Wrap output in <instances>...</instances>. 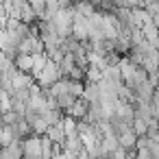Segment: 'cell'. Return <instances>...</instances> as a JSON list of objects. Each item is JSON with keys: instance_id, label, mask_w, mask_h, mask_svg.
Returning a JSON list of instances; mask_svg holds the SVG:
<instances>
[{"instance_id": "5b68a950", "label": "cell", "mask_w": 159, "mask_h": 159, "mask_svg": "<svg viewBox=\"0 0 159 159\" xmlns=\"http://www.w3.org/2000/svg\"><path fill=\"white\" fill-rule=\"evenodd\" d=\"M16 68L20 70V72H33V66H35V55H29V52H20L16 59Z\"/></svg>"}, {"instance_id": "3957f363", "label": "cell", "mask_w": 159, "mask_h": 159, "mask_svg": "<svg viewBox=\"0 0 159 159\" xmlns=\"http://www.w3.org/2000/svg\"><path fill=\"white\" fill-rule=\"evenodd\" d=\"M63 150H70V152H81V150H85V144H83V137H81V133L76 131V133H70L68 137H66V142H63Z\"/></svg>"}, {"instance_id": "ba28073f", "label": "cell", "mask_w": 159, "mask_h": 159, "mask_svg": "<svg viewBox=\"0 0 159 159\" xmlns=\"http://www.w3.org/2000/svg\"><path fill=\"white\" fill-rule=\"evenodd\" d=\"M83 98H85L87 102H98V100H100V85L94 83V81H87V83H85Z\"/></svg>"}, {"instance_id": "6da1fadb", "label": "cell", "mask_w": 159, "mask_h": 159, "mask_svg": "<svg viewBox=\"0 0 159 159\" xmlns=\"http://www.w3.org/2000/svg\"><path fill=\"white\" fill-rule=\"evenodd\" d=\"M61 79V72H59V63L55 61V59H48V63H46V68L39 72V74H35V81L42 85V89H48L52 83H57Z\"/></svg>"}, {"instance_id": "30bf717a", "label": "cell", "mask_w": 159, "mask_h": 159, "mask_svg": "<svg viewBox=\"0 0 159 159\" xmlns=\"http://www.w3.org/2000/svg\"><path fill=\"white\" fill-rule=\"evenodd\" d=\"M133 131L137 133V137L148 135V122H146V120H142V118H135V120H133Z\"/></svg>"}, {"instance_id": "52a82bcc", "label": "cell", "mask_w": 159, "mask_h": 159, "mask_svg": "<svg viewBox=\"0 0 159 159\" xmlns=\"http://www.w3.org/2000/svg\"><path fill=\"white\" fill-rule=\"evenodd\" d=\"M46 135L55 142V144H63L66 142V129H63V122H57V124H50L48 126V131H46Z\"/></svg>"}, {"instance_id": "277c9868", "label": "cell", "mask_w": 159, "mask_h": 159, "mask_svg": "<svg viewBox=\"0 0 159 159\" xmlns=\"http://www.w3.org/2000/svg\"><path fill=\"white\" fill-rule=\"evenodd\" d=\"M87 111H89V102L81 96V98H76V102L72 105L70 113H66V116H72V118H76V120H87Z\"/></svg>"}, {"instance_id": "7c38bea8", "label": "cell", "mask_w": 159, "mask_h": 159, "mask_svg": "<svg viewBox=\"0 0 159 159\" xmlns=\"http://www.w3.org/2000/svg\"><path fill=\"white\" fill-rule=\"evenodd\" d=\"M72 2H74V5H76V2H87V0H72Z\"/></svg>"}, {"instance_id": "9c48e42d", "label": "cell", "mask_w": 159, "mask_h": 159, "mask_svg": "<svg viewBox=\"0 0 159 159\" xmlns=\"http://www.w3.org/2000/svg\"><path fill=\"white\" fill-rule=\"evenodd\" d=\"M55 100H57V107H59V109H63L66 113H70L72 105L76 102V96H74L72 92H63V94H59Z\"/></svg>"}, {"instance_id": "8992f818", "label": "cell", "mask_w": 159, "mask_h": 159, "mask_svg": "<svg viewBox=\"0 0 159 159\" xmlns=\"http://www.w3.org/2000/svg\"><path fill=\"white\" fill-rule=\"evenodd\" d=\"M152 94H155V85L150 83V79H146L144 83L135 87V98L139 100H152Z\"/></svg>"}, {"instance_id": "7a4b0ae2", "label": "cell", "mask_w": 159, "mask_h": 159, "mask_svg": "<svg viewBox=\"0 0 159 159\" xmlns=\"http://www.w3.org/2000/svg\"><path fill=\"white\" fill-rule=\"evenodd\" d=\"M22 148H24V159L42 157V137L39 135H31V137L22 139Z\"/></svg>"}, {"instance_id": "8fae6325", "label": "cell", "mask_w": 159, "mask_h": 159, "mask_svg": "<svg viewBox=\"0 0 159 159\" xmlns=\"http://www.w3.org/2000/svg\"><path fill=\"white\" fill-rule=\"evenodd\" d=\"M85 83H87V81H74V79H70V92H72L76 98H81L83 92H85Z\"/></svg>"}]
</instances>
